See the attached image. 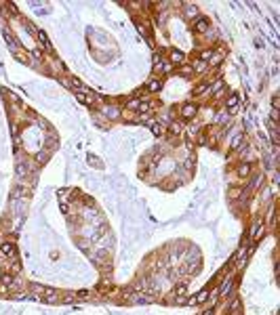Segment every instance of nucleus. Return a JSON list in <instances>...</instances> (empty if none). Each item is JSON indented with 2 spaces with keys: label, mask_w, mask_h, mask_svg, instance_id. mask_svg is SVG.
I'll use <instances>...</instances> for the list:
<instances>
[{
  "label": "nucleus",
  "mask_w": 280,
  "mask_h": 315,
  "mask_svg": "<svg viewBox=\"0 0 280 315\" xmlns=\"http://www.w3.org/2000/svg\"><path fill=\"white\" fill-rule=\"evenodd\" d=\"M181 114H183V118H186V120L194 118V114H196V105H194V103H187V105H183Z\"/></svg>",
  "instance_id": "f257e3e1"
},
{
  "label": "nucleus",
  "mask_w": 280,
  "mask_h": 315,
  "mask_svg": "<svg viewBox=\"0 0 280 315\" xmlns=\"http://www.w3.org/2000/svg\"><path fill=\"white\" fill-rule=\"evenodd\" d=\"M181 61H183V53L181 50H173L171 53V63L173 65H181Z\"/></svg>",
  "instance_id": "f03ea898"
},
{
  "label": "nucleus",
  "mask_w": 280,
  "mask_h": 315,
  "mask_svg": "<svg viewBox=\"0 0 280 315\" xmlns=\"http://www.w3.org/2000/svg\"><path fill=\"white\" fill-rule=\"evenodd\" d=\"M261 235H263V227H261V225H257V227H255V229H253V233H251V237H253V239H259Z\"/></svg>",
  "instance_id": "7ed1b4c3"
},
{
  "label": "nucleus",
  "mask_w": 280,
  "mask_h": 315,
  "mask_svg": "<svg viewBox=\"0 0 280 315\" xmlns=\"http://www.w3.org/2000/svg\"><path fill=\"white\" fill-rule=\"evenodd\" d=\"M249 172H251V166H249V164H242V166L238 168V175H240V177H246Z\"/></svg>",
  "instance_id": "20e7f679"
},
{
  "label": "nucleus",
  "mask_w": 280,
  "mask_h": 315,
  "mask_svg": "<svg viewBox=\"0 0 280 315\" xmlns=\"http://www.w3.org/2000/svg\"><path fill=\"white\" fill-rule=\"evenodd\" d=\"M13 252H15L13 244H2V254H13Z\"/></svg>",
  "instance_id": "39448f33"
},
{
  "label": "nucleus",
  "mask_w": 280,
  "mask_h": 315,
  "mask_svg": "<svg viewBox=\"0 0 280 315\" xmlns=\"http://www.w3.org/2000/svg\"><path fill=\"white\" fill-rule=\"evenodd\" d=\"M206 27H209V21L200 19V21H198V32H206Z\"/></svg>",
  "instance_id": "423d86ee"
},
{
  "label": "nucleus",
  "mask_w": 280,
  "mask_h": 315,
  "mask_svg": "<svg viewBox=\"0 0 280 315\" xmlns=\"http://www.w3.org/2000/svg\"><path fill=\"white\" fill-rule=\"evenodd\" d=\"M160 86H162V82H160V80H154V82H150V86H147V88H150V90H158Z\"/></svg>",
  "instance_id": "0eeeda50"
},
{
  "label": "nucleus",
  "mask_w": 280,
  "mask_h": 315,
  "mask_svg": "<svg viewBox=\"0 0 280 315\" xmlns=\"http://www.w3.org/2000/svg\"><path fill=\"white\" fill-rule=\"evenodd\" d=\"M236 103H238V97H236V95H232V97H230V99L226 101V105H228V107H234Z\"/></svg>",
  "instance_id": "6e6552de"
},
{
  "label": "nucleus",
  "mask_w": 280,
  "mask_h": 315,
  "mask_svg": "<svg viewBox=\"0 0 280 315\" xmlns=\"http://www.w3.org/2000/svg\"><path fill=\"white\" fill-rule=\"evenodd\" d=\"M107 116H110V118H116V116H118V109H116V107H107Z\"/></svg>",
  "instance_id": "1a4fd4ad"
},
{
  "label": "nucleus",
  "mask_w": 280,
  "mask_h": 315,
  "mask_svg": "<svg viewBox=\"0 0 280 315\" xmlns=\"http://www.w3.org/2000/svg\"><path fill=\"white\" fill-rule=\"evenodd\" d=\"M204 298H206V290H202V292H200V294H198V303H202V301H204Z\"/></svg>",
  "instance_id": "9d476101"
},
{
  "label": "nucleus",
  "mask_w": 280,
  "mask_h": 315,
  "mask_svg": "<svg viewBox=\"0 0 280 315\" xmlns=\"http://www.w3.org/2000/svg\"><path fill=\"white\" fill-rule=\"evenodd\" d=\"M173 133H181V126L179 124H173Z\"/></svg>",
  "instance_id": "9b49d317"
}]
</instances>
